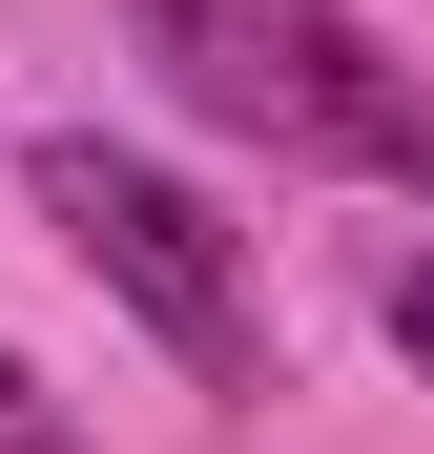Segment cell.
I'll return each mask as SVG.
<instances>
[{
	"label": "cell",
	"instance_id": "6da1fadb",
	"mask_svg": "<svg viewBox=\"0 0 434 454\" xmlns=\"http://www.w3.org/2000/svg\"><path fill=\"white\" fill-rule=\"evenodd\" d=\"M124 42L166 62V104H186V124L269 145V166L434 186V83L351 21V0H124Z\"/></svg>",
	"mask_w": 434,
	"mask_h": 454
},
{
	"label": "cell",
	"instance_id": "7a4b0ae2",
	"mask_svg": "<svg viewBox=\"0 0 434 454\" xmlns=\"http://www.w3.org/2000/svg\"><path fill=\"white\" fill-rule=\"evenodd\" d=\"M21 186H42V227L207 372V393H249V269H228V207H207L186 166H145V145H104V124H42Z\"/></svg>",
	"mask_w": 434,
	"mask_h": 454
},
{
	"label": "cell",
	"instance_id": "3957f363",
	"mask_svg": "<svg viewBox=\"0 0 434 454\" xmlns=\"http://www.w3.org/2000/svg\"><path fill=\"white\" fill-rule=\"evenodd\" d=\"M0 454H83V413H62V393H42L21 351H0Z\"/></svg>",
	"mask_w": 434,
	"mask_h": 454
},
{
	"label": "cell",
	"instance_id": "277c9868",
	"mask_svg": "<svg viewBox=\"0 0 434 454\" xmlns=\"http://www.w3.org/2000/svg\"><path fill=\"white\" fill-rule=\"evenodd\" d=\"M393 351H414V372H434V269H393Z\"/></svg>",
	"mask_w": 434,
	"mask_h": 454
}]
</instances>
